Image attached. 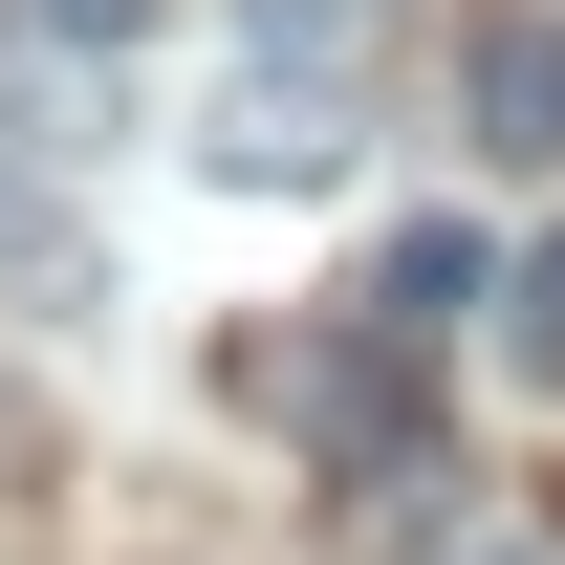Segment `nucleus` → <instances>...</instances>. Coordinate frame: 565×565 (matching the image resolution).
<instances>
[{
	"mask_svg": "<svg viewBox=\"0 0 565 565\" xmlns=\"http://www.w3.org/2000/svg\"><path fill=\"white\" fill-rule=\"evenodd\" d=\"M457 131H479L500 174H544L565 152V22H479V44H457Z\"/></svg>",
	"mask_w": 565,
	"mask_h": 565,
	"instance_id": "obj_1",
	"label": "nucleus"
},
{
	"mask_svg": "<svg viewBox=\"0 0 565 565\" xmlns=\"http://www.w3.org/2000/svg\"><path fill=\"white\" fill-rule=\"evenodd\" d=\"M327 152H349V131H327V87H305V66H262L239 109H217V174H262V196H305Z\"/></svg>",
	"mask_w": 565,
	"mask_h": 565,
	"instance_id": "obj_2",
	"label": "nucleus"
},
{
	"mask_svg": "<svg viewBox=\"0 0 565 565\" xmlns=\"http://www.w3.org/2000/svg\"><path fill=\"white\" fill-rule=\"evenodd\" d=\"M370 282H392V305H370V327H414V349H435V327H457V305H479V239H457V217H392V262H370Z\"/></svg>",
	"mask_w": 565,
	"mask_h": 565,
	"instance_id": "obj_3",
	"label": "nucleus"
},
{
	"mask_svg": "<svg viewBox=\"0 0 565 565\" xmlns=\"http://www.w3.org/2000/svg\"><path fill=\"white\" fill-rule=\"evenodd\" d=\"M0 282H44V305H87V282H109V262H87V217L44 196V174H0Z\"/></svg>",
	"mask_w": 565,
	"mask_h": 565,
	"instance_id": "obj_4",
	"label": "nucleus"
},
{
	"mask_svg": "<svg viewBox=\"0 0 565 565\" xmlns=\"http://www.w3.org/2000/svg\"><path fill=\"white\" fill-rule=\"evenodd\" d=\"M500 349H522V370H544V392H565V217H544V239H522V262H500Z\"/></svg>",
	"mask_w": 565,
	"mask_h": 565,
	"instance_id": "obj_5",
	"label": "nucleus"
},
{
	"mask_svg": "<svg viewBox=\"0 0 565 565\" xmlns=\"http://www.w3.org/2000/svg\"><path fill=\"white\" fill-rule=\"evenodd\" d=\"M44 22H66V44H131V22H152V0H44Z\"/></svg>",
	"mask_w": 565,
	"mask_h": 565,
	"instance_id": "obj_6",
	"label": "nucleus"
},
{
	"mask_svg": "<svg viewBox=\"0 0 565 565\" xmlns=\"http://www.w3.org/2000/svg\"><path fill=\"white\" fill-rule=\"evenodd\" d=\"M457 565H565V544H457Z\"/></svg>",
	"mask_w": 565,
	"mask_h": 565,
	"instance_id": "obj_7",
	"label": "nucleus"
}]
</instances>
